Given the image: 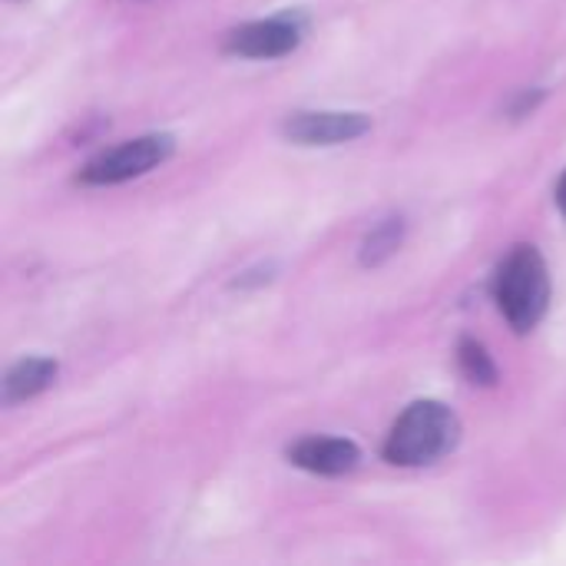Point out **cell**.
I'll return each mask as SVG.
<instances>
[{
    "instance_id": "cell-1",
    "label": "cell",
    "mask_w": 566,
    "mask_h": 566,
    "mask_svg": "<svg viewBox=\"0 0 566 566\" xmlns=\"http://www.w3.org/2000/svg\"><path fill=\"white\" fill-rule=\"evenodd\" d=\"M461 444V418L444 401H415L391 424L381 458L395 468H428Z\"/></svg>"
},
{
    "instance_id": "cell-2",
    "label": "cell",
    "mask_w": 566,
    "mask_h": 566,
    "mask_svg": "<svg viewBox=\"0 0 566 566\" xmlns=\"http://www.w3.org/2000/svg\"><path fill=\"white\" fill-rule=\"evenodd\" d=\"M491 292H494L497 312L507 318V325L517 335L534 332L551 308V272H547L541 249L531 242L514 245L501 259Z\"/></svg>"
},
{
    "instance_id": "cell-3",
    "label": "cell",
    "mask_w": 566,
    "mask_h": 566,
    "mask_svg": "<svg viewBox=\"0 0 566 566\" xmlns=\"http://www.w3.org/2000/svg\"><path fill=\"white\" fill-rule=\"evenodd\" d=\"M172 153H176L172 133H146V136L126 139V143L99 153L96 159H90L76 172V182L80 186H119V182H129L136 176L159 169L163 163L172 159Z\"/></svg>"
},
{
    "instance_id": "cell-4",
    "label": "cell",
    "mask_w": 566,
    "mask_h": 566,
    "mask_svg": "<svg viewBox=\"0 0 566 566\" xmlns=\"http://www.w3.org/2000/svg\"><path fill=\"white\" fill-rule=\"evenodd\" d=\"M305 27L308 23H305L302 13L285 10V13L252 20V23H242V27L229 30L222 50L232 53V56H242V60H282V56L298 50V43L305 36Z\"/></svg>"
},
{
    "instance_id": "cell-5",
    "label": "cell",
    "mask_w": 566,
    "mask_h": 566,
    "mask_svg": "<svg viewBox=\"0 0 566 566\" xmlns=\"http://www.w3.org/2000/svg\"><path fill=\"white\" fill-rule=\"evenodd\" d=\"M371 133V116L355 109H298L282 123V136L295 146H342Z\"/></svg>"
},
{
    "instance_id": "cell-6",
    "label": "cell",
    "mask_w": 566,
    "mask_h": 566,
    "mask_svg": "<svg viewBox=\"0 0 566 566\" xmlns=\"http://www.w3.org/2000/svg\"><path fill=\"white\" fill-rule=\"evenodd\" d=\"M289 464L308 471V474H318V478H342V474H352L361 461V451L355 441L348 438H302L295 441L289 451H285Z\"/></svg>"
},
{
    "instance_id": "cell-7",
    "label": "cell",
    "mask_w": 566,
    "mask_h": 566,
    "mask_svg": "<svg viewBox=\"0 0 566 566\" xmlns=\"http://www.w3.org/2000/svg\"><path fill=\"white\" fill-rule=\"evenodd\" d=\"M60 365L53 358H20L3 375V408H13L20 401H30L43 395L56 381Z\"/></svg>"
},
{
    "instance_id": "cell-8",
    "label": "cell",
    "mask_w": 566,
    "mask_h": 566,
    "mask_svg": "<svg viewBox=\"0 0 566 566\" xmlns=\"http://www.w3.org/2000/svg\"><path fill=\"white\" fill-rule=\"evenodd\" d=\"M405 242V219L401 216H391V219H381L361 242V252H358V262L365 269H378L381 262H388Z\"/></svg>"
},
{
    "instance_id": "cell-9",
    "label": "cell",
    "mask_w": 566,
    "mask_h": 566,
    "mask_svg": "<svg viewBox=\"0 0 566 566\" xmlns=\"http://www.w3.org/2000/svg\"><path fill=\"white\" fill-rule=\"evenodd\" d=\"M458 365H461V375H464L471 385L494 388V385L501 381V371H497L491 352H488L484 342H478V338H461V342H458Z\"/></svg>"
},
{
    "instance_id": "cell-10",
    "label": "cell",
    "mask_w": 566,
    "mask_h": 566,
    "mask_svg": "<svg viewBox=\"0 0 566 566\" xmlns=\"http://www.w3.org/2000/svg\"><path fill=\"white\" fill-rule=\"evenodd\" d=\"M544 96H547V90H521L511 103H507V116L511 119H524V116H531L541 103H544Z\"/></svg>"
},
{
    "instance_id": "cell-11",
    "label": "cell",
    "mask_w": 566,
    "mask_h": 566,
    "mask_svg": "<svg viewBox=\"0 0 566 566\" xmlns=\"http://www.w3.org/2000/svg\"><path fill=\"white\" fill-rule=\"evenodd\" d=\"M554 202H557V209L564 212L566 219V172L557 179V186H554Z\"/></svg>"
}]
</instances>
